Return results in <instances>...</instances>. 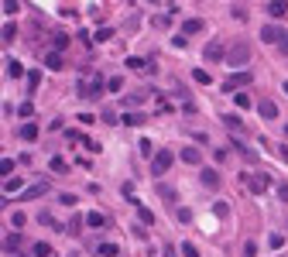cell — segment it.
Wrapping results in <instances>:
<instances>
[{"label":"cell","mask_w":288,"mask_h":257,"mask_svg":"<svg viewBox=\"0 0 288 257\" xmlns=\"http://www.w3.org/2000/svg\"><path fill=\"white\" fill-rule=\"evenodd\" d=\"M172 161H175V155L168 151V148H158L154 158H151V175H165V172L172 168Z\"/></svg>","instance_id":"cell-1"},{"label":"cell","mask_w":288,"mask_h":257,"mask_svg":"<svg viewBox=\"0 0 288 257\" xmlns=\"http://www.w3.org/2000/svg\"><path fill=\"white\" fill-rule=\"evenodd\" d=\"M103 93V79L100 76H82V82H79V96L82 99H96Z\"/></svg>","instance_id":"cell-2"},{"label":"cell","mask_w":288,"mask_h":257,"mask_svg":"<svg viewBox=\"0 0 288 257\" xmlns=\"http://www.w3.org/2000/svg\"><path fill=\"white\" fill-rule=\"evenodd\" d=\"M247 59H250V45L247 41L230 45V52H227V62H230V65H247Z\"/></svg>","instance_id":"cell-3"},{"label":"cell","mask_w":288,"mask_h":257,"mask_svg":"<svg viewBox=\"0 0 288 257\" xmlns=\"http://www.w3.org/2000/svg\"><path fill=\"white\" fill-rule=\"evenodd\" d=\"M285 35H288V31H281L278 24H264V28H261V41H268V45H281Z\"/></svg>","instance_id":"cell-4"},{"label":"cell","mask_w":288,"mask_h":257,"mask_svg":"<svg viewBox=\"0 0 288 257\" xmlns=\"http://www.w3.org/2000/svg\"><path fill=\"white\" fill-rule=\"evenodd\" d=\"M250 79H254L250 72H237V76H230V79L223 82V89H227V93H233V89H240V86H247Z\"/></svg>","instance_id":"cell-5"},{"label":"cell","mask_w":288,"mask_h":257,"mask_svg":"<svg viewBox=\"0 0 288 257\" xmlns=\"http://www.w3.org/2000/svg\"><path fill=\"white\" fill-rule=\"evenodd\" d=\"M250 189H254V192H264V189H271V175H268V172L250 175Z\"/></svg>","instance_id":"cell-6"},{"label":"cell","mask_w":288,"mask_h":257,"mask_svg":"<svg viewBox=\"0 0 288 257\" xmlns=\"http://www.w3.org/2000/svg\"><path fill=\"white\" fill-rule=\"evenodd\" d=\"M257 113H261L264 120H274V117H278V106H274V99H261V103H257Z\"/></svg>","instance_id":"cell-7"},{"label":"cell","mask_w":288,"mask_h":257,"mask_svg":"<svg viewBox=\"0 0 288 257\" xmlns=\"http://www.w3.org/2000/svg\"><path fill=\"white\" fill-rule=\"evenodd\" d=\"M220 59H227L223 45H220V41H210V45H206V62H220Z\"/></svg>","instance_id":"cell-8"},{"label":"cell","mask_w":288,"mask_h":257,"mask_svg":"<svg viewBox=\"0 0 288 257\" xmlns=\"http://www.w3.org/2000/svg\"><path fill=\"white\" fill-rule=\"evenodd\" d=\"M264 11H268L271 18H285V14H288V4H285V0H271Z\"/></svg>","instance_id":"cell-9"},{"label":"cell","mask_w":288,"mask_h":257,"mask_svg":"<svg viewBox=\"0 0 288 257\" xmlns=\"http://www.w3.org/2000/svg\"><path fill=\"white\" fill-rule=\"evenodd\" d=\"M45 192H48V185H45V182H41V185H31V189H24V192H21V202L38 199V196H45Z\"/></svg>","instance_id":"cell-10"},{"label":"cell","mask_w":288,"mask_h":257,"mask_svg":"<svg viewBox=\"0 0 288 257\" xmlns=\"http://www.w3.org/2000/svg\"><path fill=\"white\" fill-rule=\"evenodd\" d=\"M199 178H203V185H206V189H220V175H216L213 168H206Z\"/></svg>","instance_id":"cell-11"},{"label":"cell","mask_w":288,"mask_h":257,"mask_svg":"<svg viewBox=\"0 0 288 257\" xmlns=\"http://www.w3.org/2000/svg\"><path fill=\"white\" fill-rule=\"evenodd\" d=\"M203 28H206V24H203V21H199V18H189V21H185V24H182V31H185V35H199Z\"/></svg>","instance_id":"cell-12"},{"label":"cell","mask_w":288,"mask_h":257,"mask_svg":"<svg viewBox=\"0 0 288 257\" xmlns=\"http://www.w3.org/2000/svg\"><path fill=\"white\" fill-rule=\"evenodd\" d=\"M182 161H185V165H199V161H203V155H199L196 148H185V151H182Z\"/></svg>","instance_id":"cell-13"},{"label":"cell","mask_w":288,"mask_h":257,"mask_svg":"<svg viewBox=\"0 0 288 257\" xmlns=\"http://www.w3.org/2000/svg\"><path fill=\"white\" fill-rule=\"evenodd\" d=\"M86 223H89L93 230H100V226H107V216H103V213H86Z\"/></svg>","instance_id":"cell-14"},{"label":"cell","mask_w":288,"mask_h":257,"mask_svg":"<svg viewBox=\"0 0 288 257\" xmlns=\"http://www.w3.org/2000/svg\"><path fill=\"white\" fill-rule=\"evenodd\" d=\"M18 38V24H4L0 28V41H14Z\"/></svg>","instance_id":"cell-15"},{"label":"cell","mask_w":288,"mask_h":257,"mask_svg":"<svg viewBox=\"0 0 288 257\" xmlns=\"http://www.w3.org/2000/svg\"><path fill=\"white\" fill-rule=\"evenodd\" d=\"M120 120H124L127 127H141V123H144V120H148V117H144V113H124V117H120Z\"/></svg>","instance_id":"cell-16"},{"label":"cell","mask_w":288,"mask_h":257,"mask_svg":"<svg viewBox=\"0 0 288 257\" xmlns=\"http://www.w3.org/2000/svg\"><path fill=\"white\" fill-rule=\"evenodd\" d=\"M45 65H48V69H62L65 62H62V55H58V52H48V55H45Z\"/></svg>","instance_id":"cell-17"},{"label":"cell","mask_w":288,"mask_h":257,"mask_svg":"<svg viewBox=\"0 0 288 257\" xmlns=\"http://www.w3.org/2000/svg\"><path fill=\"white\" fill-rule=\"evenodd\" d=\"M21 138L35 141V138H38V123H24V127H21Z\"/></svg>","instance_id":"cell-18"},{"label":"cell","mask_w":288,"mask_h":257,"mask_svg":"<svg viewBox=\"0 0 288 257\" xmlns=\"http://www.w3.org/2000/svg\"><path fill=\"white\" fill-rule=\"evenodd\" d=\"M7 76H11V79H21V76H24V65H21V62H7Z\"/></svg>","instance_id":"cell-19"},{"label":"cell","mask_w":288,"mask_h":257,"mask_svg":"<svg viewBox=\"0 0 288 257\" xmlns=\"http://www.w3.org/2000/svg\"><path fill=\"white\" fill-rule=\"evenodd\" d=\"M96 250H100L103 257H117V243H100Z\"/></svg>","instance_id":"cell-20"},{"label":"cell","mask_w":288,"mask_h":257,"mask_svg":"<svg viewBox=\"0 0 288 257\" xmlns=\"http://www.w3.org/2000/svg\"><path fill=\"white\" fill-rule=\"evenodd\" d=\"M35 257H55V254H52L48 243H35Z\"/></svg>","instance_id":"cell-21"},{"label":"cell","mask_w":288,"mask_h":257,"mask_svg":"<svg viewBox=\"0 0 288 257\" xmlns=\"http://www.w3.org/2000/svg\"><path fill=\"white\" fill-rule=\"evenodd\" d=\"M4 189H7V192H18V189H21V175L7 178V182H4Z\"/></svg>","instance_id":"cell-22"},{"label":"cell","mask_w":288,"mask_h":257,"mask_svg":"<svg viewBox=\"0 0 288 257\" xmlns=\"http://www.w3.org/2000/svg\"><path fill=\"white\" fill-rule=\"evenodd\" d=\"M127 65H131L134 72H144V69H148V62L144 59H127Z\"/></svg>","instance_id":"cell-23"},{"label":"cell","mask_w":288,"mask_h":257,"mask_svg":"<svg viewBox=\"0 0 288 257\" xmlns=\"http://www.w3.org/2000/svg\"><path fill=\"white\" fill-rule=\"evenodd\" d=\"M114 38V28H100V31H96V41H110Z\"/></svg>","instance_id":"cell-24"},{"label":"cell","mask_w":288,"mask_h":257,"mask_svg":"<svg viewBox=\"0 0 288 257\" xmlns=\"http://www.w3.org/2000/svg\"><path fill=\"white\" fill-rule=\"evenodd\" d=\"M154 151H158V148H154L151 141H141V155H148V158H154Z\"/></svg>","instance_id":"cell-25"},{"label":"cell","mask_w":288,"mask_h":257,"mask_svg":"<svg viewBox=\"0 0 288 257\" xmlns=\"http://www.w3.org/2000/svg\"><path fill=\"white\" fill-rule=\"evenodd\" d=\"M11 172H14V161L4 158V161H0V175H11Z\"/></svg>","instance_id":"cell-26"},{"label":"cell","mask_w":288,"mask_h":257,"mask_svg":"<svg viewBox=\"0 0 288 257\" xmlns=\"http://www.w3.org/2000/svg\"><path fill=\"white\" fill-rule=\"evenodd\" d=\"M192 79H196V82H206V86H210V72H203V69H196V72H192Z\"/></svg>","instance_id":"cell-27"},{"label":"cell","mask_w":288,"mask_h":257,"mask_svg":"<svg viewBox=\"0 0 288 257\" xmlns=\"http://www.w3.org/2000/svg\"><path fill=\"white\" fill-rule=\"evenodd\" d=\"M62 48H69V38H65V35H58V38H55V52H58V55H62Z\"/></svg>","instance_id":"cell-28"},{"label":"cell","mask_w":288,"mask_h":257,"mask_svg":"<svg viewBox=\"0 0 288 257\" xmlns=\"http://www.w3.org/2000/svg\"><path fill=\"white\" fill-rule=\"evenodd\" d=\"M69 165H65V158H52V172H65Z\"/></svg>","instance_id":"cell-29"},{"label":"cell","mask_w":288,"mask_h":257,"mask_svg":"<svg viewBox=\"0 0 288 257\" xmlns=\"http://www.w3.org/2000/svg\"><path fill=\"white\" fill-rule=\"evenodd\" d=\"M120 86H124V79H120V76H114V79L107 82V89H110V93H117V89H120Z\"/></svg>","instance_id":"cell-30"},{"label":"cell","mask_w":288,"mask_h":257,"mask_svg":"<svg viewBox=\"0 0 288 257\" xmlns=\"http://www.w3.org/2000/svg\"><path fill=\"white\" fill-rule=\"evenodd\" d=\"M137 103H144V93H131L127 96V106H137Z\"/></svg>","instance_id":"cell-31"},{"label":"cell","mask_w":288,"mask_h":257,"mask_svg":"<svg viewBox=\"0 0 288 257\" xmlns=\"http://www.w3.org/2000/svg\"><path fill=\"white\" fill-rule=\"evenodd\" d=\"M18 113H21V117H31V113H35V106H31V103H21Z\"/></svg>","instance_id":"cell-32"},{"label":"cell","mask_w":288,"mask_h":257,"mask_svg":"<svg viewBox=\"0 0 288 257\" xmlns=\"http://www.w3.org/2000/svg\"><path fill=\"white\" fill-rule=\"evenodd\" d=\"M18 243H21V237H18V233H14V237H7V240H4V247H7V250H14Z\"/></svg>","instance_id":"cell-33"},{"label":"cell","mask_w":288,"mask_h":257,"mask_svg":"<svg viewBox=\"0 0 288 257\" xmlns=\"http://www.w3.org/2000/svg\"><path fill=\"white\" fill-rule=\"evenodd\" d=\"M182 254H185V257H199V250H196L192 243H182Z\"/></svg>","instance_id":"cell-34"},{"label":"cell","mask_w":288,"mask_h":257,"mask_svg":"<svg viewBox=\"0 0 288 257\" xmlns=\"http://www.w3.org/2000/svg\"><path fill=\"white\" fill-rule=\"evenodd\" d=\"M11 223H14V226H24V223H28V216H24V213H14V216H11Z\"/></svg>","instance_id":"cell-35"},{"label":"cell","mask_w":288,"mask_h":257,"mask_svg":"<svg viewBox=\"0 0 288 257\" xmlns=\"http://www.w3.org/2000/svg\"><path fill=\"white\" fill-rule=\"evenodd\" d=\"M233 18L244 21V18H247V7H240V4H237V7H233Z\"/></svg>","instance_id":"cell-36"},{"label":"cell","mask_w":288,"mask_h":257,"mask_svg":"<svg viewBox=\"0 0 288 257\" xmlns=\"http://www.w3.org/2000/svg\"><path fill=\"white\" fill-rule=\"evenodd\" d=\"M38 82H41L38 72H31V76H28V86H31V89H38Z\"/></svg>","instance_id":"cell-37"},{"label":"cell","mask_w":288,"mask_h":257,"mask_svg":"<svg viewBox=\"0 0 288 257\" xmlns=\"http://www.w3.org/2000/svg\"><path fill=\"white\" fill-rule=\"evenodd\" d=\"M233 99H237V106H250V99H247V93H237V96H233Z\"/></svg>","instance_id":"cell-38"},{"label":"cell","mask_w":288,"mask_h":257,"mask_svg":"<svg viewBox=\"0 0 288 257\" xmlns=\"http://www.w3.org/2000/svg\"><path fill=\"white\" fill-rule=\"evenodd\" d=\"M278 48H281V52H285V55H288V35H285V38H281V45H278Z\"/></svg>","instance_id":"cell-39"},{"label":"cell","mask_w":288,"mask_h":257,"mask_svg":"<svg viewBox=\"0 0 288 257\" xmlns=\"http://www.w3.org/2000/svg\"><path fill=\"white\" fill-rule=\"evenodd\" d=\"M278 192H281V199H285V202H288V185H281V189H278Z\"/></svg>","instance_id":"cell-40"},{"label":"cell","mask_w":288,"mask_h":257,"mask_svg":"<svg viewBox=\"0 0 288 257\" xmlns=\"http://www.w3.org/2000/svg\"><path fill=\"white\" fill-rule=\"evenodd\" d=\"M285 93H288V82H285Z\"/></svg>","instance_id":"cell-41"}]
</instances>
